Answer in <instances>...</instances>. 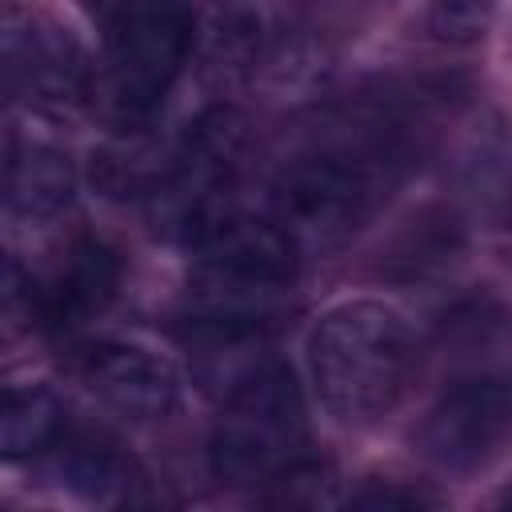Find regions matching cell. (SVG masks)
<instances>
[{
    "instance_id": "cell-15",
    "label": "cell",
    "mask_w": 512,
    "mask_h": 512,
    "mask_svg": "<svg viewBox=\"0 0 512 512\" xmlns=\"http://www.w3.org/2000/svg\"><path fill=\"white\" fill-rule=\"evenodd\" d=\"M460 248H464L460 220L452 212H444V208H424L384 248V272L396 276V280L432 276V272L448 268L460 256Z\"/></svg>"
},
{
    "instance_id": "cell-12",
    "label": "cell",
    "mask_w": 512,
    "mask_h": 512,
    "mask_svg": "<svg viewBox=\"0 0 512 512\" xmlns=\"http://www.w3.org/2000/svg\"><path fill=\"white\" fill-rule=\"evenodd\" d=\"M172 156L176 148H164L140 128H124L116 140L92 152V184L112 200H148L172 168Z\"/></svg>"
},
{
    "instance_id": "cell-3",
    "label": "cell",
    "mask_w": 512,
    "mask_h": 512,
    "mask_svg": "<svg viewBox=\"0 0 512 512\" xmlns=\"http://www.w3.org/2000/svg\"><path fill=\"white\" fill-rule=\"evenodd\" d=\"M308 408L288 364L264 360L252 368L216 416L208 468L228 488H268L308 452Z\"/></svg>"
},
{
    "instance_id": "cell-22",
    "label": "cell",
    "mask_w": 512,
    "mask_h": 512,
    "mask_svg": "<svg viewBox=\"0 0 512 512\" xmlns=\"http://www.w3.org/2000/svg\"><path fill=\"white\" fill-rule=\"evenodd\" d=\"M508 380H512V376H508Z\"/></svg>"
},
{
    "instance_id": "cell-20",
    "label": "cell",
    "mask_w": 512,
    "mask_h": 512,
    "mask_svg": "<svg viewBox=\"0 0 512 512\" xmlns=\"http://www.w3.org/2000/svg\"><path fill=\"white\" fill-rule=\"evenodd\" d=\"M76 4H80L96 24H104V28H108V24H112V20H116L132 0H76Z\"/></svg>"
},
{
    "instance_id": "cell-14",
    "label": "cell",
    "mask_w": 512,
    "mask_h": 512,
    "mask_svg": "<svg viewBox=\"0 0 512 512\" xmlns=\"http://www.w3.org/2000/svg\"><path fill=\"white\" fill-rule=\"evenodd\" d=\"M196 40L204 48L208 72L220 80H248L264 68V56H268V36H264L260 16L236 4L216 8L196 28Z\"/></svg>"
},
{
    "instance_id": "cell-4",
    "label": "cell",
    "mask_w": 512,
    "mask_h": 512,
    "mask_svg": "<svg viewBox=\"0 0 512 512\" xmlns=\"http://www.w3.org/2000/svg\"><path fill=\"white\" fill-rule=\"evenodd\" d=\"M244 140H248V120L232 104H212L184 128L172 168L144 200L156 236L200 248L228 220L240 216L236 168Z\"/></svg>"
},
{
    "instance_id": "cell-16",
    "label": "cell",
    "mask_w": 512,
    "mask_h": 512,
    "mask_svg": "<svg viewBox=\"0 0 512 512\" xmlns=\"http://www.w3.org/2000/svg\"><path fill=\"white\" fill-rule=\"evenodd\" d=\"M68 432V416L56 392L48 388H8L0 408V456L32 460L52 452Z\"/></svg>"
},
{
    "instance_id": "cell-8",
    "label": "cell",
    "mask_w": 512,
    "mask_h": 512,
    "mask_svg": "<svg viewBox=\"0 0 512 512\" xmlns=\"http://www.w3.org/2000/svg\"><path fill=\"white\" fill-rule=\"evenodd\" d=\"M4 72L8 88L40 108H68L92 96L96 76L68 28L48 16L16 12L4 16Z\"/></svg>"
},
{
    "instance_id": "cell-21",
    "label": "cell",
    "mask_w": 512,
    "mask_h": 512,
    "mask_svg": "<svg viewBox=\"0 0 512 512\" xmlns=\"http://www.w3.org/2000/svg\"><path fill=\"white\" fill-rule=\"evenodd\" d=\"M500 504H512V488H504V492H500Z\"/></svg>"
},
{
    "instance_id": "cell-17",
    "label": "cell",
    "mask_w": 512,
    "mask_h": 512,
    "mask_svg": "<svg viewBox=\"0 0 512 512\" xmlns=\"http://www.w3.org/2000/svg\"><path fill=\"white\" fill-rule=\"evenodd\" d=\"M496 0H428L420 12V36L440 48H472L488 36Z\"/></svg>"
},
{
    "instance_id": "cell-10",
    "label": "cell",
    "mask_w": 512,
    "mask_h": 512,
    "mask_svg": "<svg viewBox=\"0 0 512 512\" xmlns=\"http://www.w3.org/2000/svg\"><path fill=\"white\" fill-rule=\"evenodd\" d=\"M120 288V256L104 240H76L56 276L32 296L36 320L52 332H72L100 316Z\"/></svg>"
},
{
    "instance_id": "cell-18",
    "label": "cell",
    "mask_w": 512,
    "mask_h": 512,
    "mask_svg": "<svg viewBox=\"0 0 512 512\" xmlns=\"http://www.w3.org/2000/svg\"><path fill=\"white\" fill-rule=\"evenodd\" d=\"M268 504L280 508H324L336 504V472L312 456L296 460L268 484Z\"/></svg>"
},
{
    "instance_id": "cell-2",
    "label": "cell",
    "mask_w": 512,
    "mask_h": 512,
    "mask_svg": "<svg viewBox=\"0 0 512 512\" xmlns=\"http://www.w3.org/2000/svg\"><path fill=\"white\" fill-rule=\"evenodd\" d=\"M408 368V324L376 300L336 304L308 336L312 388L340 424H372L392 412L408 384Z\"/></svg>"
},
{
    "instance_id": "cell-13",
    "label": "cell",
    "mask_w": 512,
    "mask_h": 512,
    "mask_svg": "<svg viewBox=\"0 0 512 512\" xmlns=\"http://www.w3.org/2000/svg\"><path fill=\"white\" fill-rule=\"evenodd\" d=\"M52 452H56L60 484L88 500H112L128 492V484L136 480L120 444L108 440L104 432H64Z\"/></svg>"
},
{
    "instance_id": "cell-6",
    "label": "cell",
    "mask_w": 512,
    "mask_h": 512,
    "mask_svg": "<svg viewBox=\"0 0 512 512\" xmlns=\"http://www.w3.org/2000/svg\"><path fill=\"white\" fill-rule=\"evenodd\" d=\"M196 252L188 304L196 320H228V324H260L276 316L280 300L296 280V240L268 216L228 220L216 236H208Z\"/></svg>"
},
{
    "instance_id": "cell-11",
    "label": "cell",
    "mask_w": 512,
    "mask_h": 512,
    "mask_svg": "<svg viewBox=\"0 0 512 512\" xmlns=\"http://www.w3.org/2000/svg\"><path fill=\"white\" fill-rule=\"evenodd\" d=\"M76 188V172L68 152L48 140H12L4 164V200L12 216L24 220H52L68 208Z\"/></svg>"
},
{
    "instance_id": "cell-19",
    "label": "cell",
    "mask_w": 512,
    "mask_h": 512,
    "mask_svg": "<svg viewBox=\"0 0 512 512\" xmlns=\"http://www.w3.org/2000/svg\"><path fill=\"white\" fill-rule=\"evenodd\" d=\"M348 504H356V508H384V512H392V508L412 512V508L440 504V496L436 492H424L416 484H404V480H368L360 492L348 496Z\"/></svg>"
},
{
    "instance_id": "cell-5",
    "label": "cell",
    "mask_w": 512,
    "mask_h": 512,
    "mask_svg": "<svg viewBox=\"0 0 512 512\" xmlns=\"http://www.w3.org/2000/svg\"><path fill=\"white\" fill-rule=\"evenodd\" d=\"M192 0H132L108 24V56L96 72L92 100L120 132L140 128L196 48Z\"/></svg>"
},
{
    "instance_id": "cell-1",
    "label": "cell",
    "mask_w": 512,
    "mask_h": 512,
    "mask_svg": "<svg viewBox=\"0 0 512 512\" xmlns=\"http://www.w3.org/2000/svg\"><path fill=\"white\" fill-rule=\"evenodd\" d=\"M400 140L380 124L348 128L292 156L272 184V220L296 240V248L344 244L384 200V188L400 176Z\"/></svg>"
},
{
    "instance_id": "cell-7",
    "label": "cell",
    "mask_w": 512,
    "mask_h": 512,
    "mask_svg": "<svg viewBox=\"0 0 512 512\" xmlns=\"http://www.w3.org/2000/svg\"><path fill=\"white\" fill-rule=\"evenodd\" d=\"M512 432V380L476 376L452 384L420 420L416 448L452 472L484 464Z\"/></svg>"
},
{
    "instance_id": "cell-9",
    "label": "cell",
    "mask_w": 512,
    "mask_h": 512,
    "mask_svg": "<svg viewBox=\"0 0 512 512\" xmlns=\"http://www.w3.org/2000/svg\"><path fill=\"white\" fill-rule=\"evenodd\" d=\"M76 372L96 400L128 420H160L180 400L176 368L132 340H96L76 356Z\"/></svg>"
}]
</instances>
